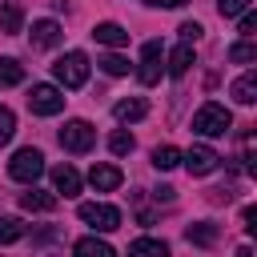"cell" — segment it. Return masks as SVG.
Masks as SVG:
<instances>
[{"mask_svg": "<svg viewBox=\"0 0 257 257\" xmlns=\"http://www.w3.org/2000/svg\"><path fill=\"white\" fill-rule=\"evenodd\" d=\"M92 145H96V128L88 120H68L60 128V149L64 153H88Z\"/></svg>", "mask_w": 257, "mask_h": 257, "instance_id": "obj_5", "label": "cell"}, {"mask_svg": "<svg viewBox=\"0 0 257 257\" xmlns=\"http://www.w3.org/2000/svg\"><path fill=\"white\" fill-rule=\"evenodd\" d=\"M108 149H112V157H128V153L137 149V141H133V133H124V128H116V133L108 137Z\"/></svg>", "mask_w": 257, "mask_h": 257, "instance_id": "obj_25", "label": "cell"}, {"mask_svg": "<svg viewBox=\"0 0 257 257\" xmlns=\"http://www.w3.org/2000/svg\"><path fill=\"white\" fill-rule=\"evenodd\" d=\"M28 108H32L36 116H56V112L64 108V92H60L56 84H32V92H28Z\"/></svg>", "mask_w": 257, "mask_h": 257, "instance_id": "obj_6", "label": "cell"}, {"mask_svg": "<svg viewBox=\"0 0 257 257\" xmlns=\"http://www.w3.org/2000/svg\"><path fill=\"white\" fill-rule=\"evenodd\" d=\"M12 133H16V116H12V108H4V104H0V145H8V141H12Z\"/></svg>", "mask_w": 257, "mask_h": 257, "instance_id": "obj_28", "label": "cell"}, {"mask_svg": "<svg viewBox=\"0 0 257 257\" xmlns=\"http://www.w3.org/2000/svg\"><path fill=\"white\" fill-rule=\"evenodd\" d=\"M120 181H124V173L116 165H92L88 169V185L96 193H112V189H120Z\"/></svg>", "mask_w": 257, "mask_h": 257, "instance_id": "obj_9", "label": "cell"}, {"mask_svg": "<svg viewBox=\"0 0 257 257\" xmlns=\"http://www.w3.org/2000/svg\"><path fill=\"white\" fill-rule=\"evenodd\" d=\"M181 161H185L189 177H209V173H217V165H221V157H217L209 145H193L189 153H181Z\"/></svg>", "mask_w": 257, "mask_h": 257, "instance_id": "obj_7", "label": "cell"}, {"mask_svg": "<svg viewBox=\"0 0 257 257\" xmlns=\"http://www.w3.org/2000/svg\"><path fill=\"white\" fill-rule=\"evenodd\" d=\"M76 217L92 229V233H112L116 225H120V209H112V205H100V201H84L80 209H76Z\"/></svg>", "mask_w": 257, "mask_h": 257, "instance_id": "obj_4", "label": "cell"}, {"mask_svg": "<svg viewBox=\"0 0 257 257\" xmlns=\"http://www.w3.org/2000/svg\"><path fill=\"white\" fill-rule=\"evenodd\" d=\"M52 189L64 193V197H76V193H80V173H76L72 165H56V169H52Z\"/></svg>", "mask_w": 257, "mask_h": 257, "instance_id": "obj_13", "label": "cell"}, {"mask_svg": "<svg viewBox=\"0 0 257 257\" xmlns=\"http://www.w3.org/2000/svg\"><path fill=\"white\" fill-rule=\"evenodd\" d=\"M161 72H165V64H161V40H149V44L141 48L137 80H141V84H157V80H161Z\"/></svg>", "mask_w": 257, "mask_h": 257, "instance_id": "obj_8", "label": "cell"}, {"mask_svg": "<svg viewBox=\"0 0 257 257\" xmlns=\"http://www.w3.org/2000/svg\"><path fill=\"white\" fill-rule=\"evenodd\" d=\"M165 68H169V76H185V72L193 68V44L181 40V44L169 52V64H165Z\"/></svg>", "mask_w": 257, "mask_h": 257, "instance_id": "obj_14", "label": "cell"}, {"mask_svg": "<svg viewBox=\"0 0 257 257\" xmlns=\"http://www.w3.org/2000/svg\"><path fill=\"white\" fill-rule=\"evenodd\" d=\"M145 4H153V8H185L189 0H145Z\"/></svg>", "mask_w": 257, "mask_h": 257, "instance_id": "obj_33", "label": "cell"}, {"mask_svg": "<svg viewBox=\"0 0 257 257\" xmlns=\"http://www.w3.org/2000/svg\"><path fill=\"white\" fill-rule=\"evenodd\" d=\"M145 112H149V104H145L141 96H128V100H116V104H112V116H116L120 124H128V120H141Z\"/></svg>", "mask_w": 257, "mask_h": 257, "instance_id": "obj_15", "label": "cell"}, {"mask_svg": "<svg viewBox=\"0 0 257 257\" xmlns=\"http://www.w3.org/2000/svg\"><path fill=\"white\" fill-rule=\"evenodd\" d=\"M241 161H245V173H257V153H253V137H245V145H241Z\"/></svg>", "mask_w": 257, "mask_h": 257, "instance_id": "obj_30", "label": "cell"}, {"mask_svg": "<svg viewBox=\"0 0 257 257\" xmlns=\"http://www.w3.org/2000/svg\"><path fill=\"white\" fill-rule=\"evenodd\" d=\"M128 253H137V257H165V253H169V245H165V241H157V237H137V241L128 245Z\"/></svg>", "mask_w": 257, "mask_h": 257, "instance_id": "obj_22", "label": "cell"}, {"mask_svg": "<svg viewBox=\"0 0 257 257\" xmlns=\"http://www.w3.org/2000/svg\"><path fill=\"white\" fill-rule=\"evenodd\" d=\"M24 237V221L20 217H0V245H16Z\"/></svg>", "mask_w": 257, "mask_h": 257, "instance_id": "obj_23", "label": "cell"}, {"mask_svg": "<svg viewBox=\"0 0 257 257\" xmlns=\"http://www.w3.org/2000/svg\"><path fill=\"white\" fill-rule=\"evenodd\" d=\"M237 32H241V36H257V16H253L249 8L241 12V28H237Z\"/></svg>", "mask_w": 257, "mask_h": 257, "instance_id": "obj_31", "label": "cell"}, {"mask_svg": "<svg viewBox=\"0 0 257 257\" xmlns=\"http://www.w3.org/2000/svg\"><path fill=\"white\" fill-rule=\"evenodd\" d=\"M60 24L56 20H32V48H56L60 44Z\"/></svg>", "mask_w": 257, "mask_h": 257, "instance_id": "obj_10", "label": "cell"}, {"mask_svg": "<svg viewBox=\"0 0 257 257\" xmlns=\"http://www.w3.org/2000/svg\"><path fill=\"white\" fill-rule=\"evenodd\" d=\"M217 233H221V229H217L213 221H197V225H189V229H185V241H189V245H213V241H217Z\"/></svg>", "mask_w": 257, "mask_h": 257, "instance_id": "obj_18", "label": "cell"}, {"mask_svg": "<svg viewBox=\"0 0 257 257\" xmlns=\"http://www.w3.org/2000/svg\"><path fill=\"white\" fill-rule=\"evenodd\" d=\"M56 201H60L56 193H44V189H36V185H32L28 193H20V209H28V213H52Z\"/></svg>", "mask_w": 257, "mask_h": 257, "instance_id": "obj_12", "label": "cell"}, {"mask_svg": "<svg viewBox=\"0 0 257 257\" xmlns=\"http://www.w3.org/2000/svg\"><path fill=\"white\" fill-rule=\"evenodd\" d=\"M44 173V153L40 149H16L12 153V161H8V177L12 181H20V185H36V177Z\"/></svg>", "mask_w": 257, "mask_h": 257, "instance_id": "obj_2", "label": "cell"}, {"mask_svg": "<svg viewBox=\"0 0 257 257\" xmlns=\"http://www.w3.org/2000/svg\"><path fill=\"white\" fill-rule=\"evenodd\" d=\"M229 92H233V100H237V104H253V100H257V72H245V76H237Z\"/></svg>", "mask_w": 257, "mask_h": 257, "instance_id": "obj_17", "label": "cell"}, {"mask_svg": "<svg viewBox=\"0 0 257 257\" xmlns=\"http://www.w3.org/2000/svg\"><path fill=\"white\" fill-rule=\"evenodd\" d=\"M100 68H104L108 76H124V72H128V60H124L120 52H108V56L100 60Z\"/></svg>", "mask_w": 257, "mask_h": 257, "instance_id": "obj_26", "label": "cell"}, {"mask_svg": "<svg viewBox=\"0 0 257 257\" xmlns=\"http://www.w3.org/2000/svg\"><path fill=\"white\" fill-rule=\"evenodd\" d=\"M72 249H76L80 257H112V245H108L104 237H80Z\"/></svg>", "mask_w": 257, "mask_h": 257, "instance_id": "obj_19", "label": "cell"}, {"mask_svg": "<svg viewBox=\"0 0 257 257\" xmlns=\"http://www.w3.org/2000/svg\"><path fill=\"white\" fill-rule=\"evenodd\" d=\"M177 32H181V40H189V44H197V40H201V32H205V28H201V24H197V20H185V24H181V28H177Z\"/></svg>", "mask_w": 257, "mask_h": 257, "instance_id": "obj_29", "label": "cell"}, {"mask_svg": "<svg viewBox=\"0 0 257 257\" xmlns=\"http://www.w3.org/2000/svg\"><path fill=\"white\" fill-rule=\"evenodd\" d=\"M177 165H181V149H173V145H157V149H153V169L169 173V169H177Z\"/></svg>", "mask_w": 257, "mask_h": 257, "instance_id": "obj_21", "label": "cell"}, {"mask_svg": "<svg viewBox=\"0 0 257 257\" xmlns=\"http://www.w3.org/2000/svg\"><path fill=\"white\" fill-rule=\"evenodd\" d=\"M20 24H24V8H20L16 0H4V8H0V32L16 36V32H20Z\"/></svg>", "mask_w": 257, "mask_h": 257, "instance_id": "obj_16", "label": "cell"}, {"mask_svg": "<svg viewBox=\"0 0 257 257\" xmlns=\"http://www.w3.org/2000/svg\"><path fill=\"white\" fill-rule=\"evenodd\" d=\"M229 128H233V116H229V108L217 104V100H209V104H201V108L193 112V133H201V137H225Z\"/></svg>", "mask_w": 257, "mask_h": 257, "instance_id": "obj_1", "label": "cell"}, {"mask_svg": "<svg viewBox=\"0 0 257 257\" xmlns=\"http://www.w3.org/2000/svg\"><path fill=\"white\" fill-rule=\"evenodd\" d=\"M229 60L233 64H253L257 60V44H249V36L237 40V44H229Z\"/></svg>", "mask_w": 257, "mask_h": 257, "instance_id": "obj_24", "label": "cell"}, {"mask_svg": "<svg viewBox=\"0 0 257 257\" xmlns=\"http://www.w3.org/2000/svg\"><path fill=\"white\" fill-rule=\"evenodd\" d=\"M245 8H253V0H217V12L229 20V16H241Z\"/></svg>", "mask_w": 257, "mask_h": 257, "instance_id": "obj_27", "label": "cell"}, {"mask_svg": "<svg viewBox=\"0 0 257 257\" xmlns=\"http://www.w3.org/2000/svg\"><path fill=\"white\" fill-rule=\"evenodd\" d=\"M241 225H245V233H257V209H253V205L241 209Z\"/></svg>", "mask_w": 257, "mask_h": 257, "instance_id": "obj_32", "label": "cell"}, {"mask_svg": "<svg viewBox=\"0 0 257 257\" xmlns=\"http://www.w3.org/2000/svg\"><path fill=\"white\" fill-rule=\"evenodd\" d=\"M52 76H56L64 88H80V84L88 80V56H84V52H76V48H72V52H64V56L52 64Z\"/></svg>", "mask_w": 257, "mask_h": 257, "instance_id": "obj_3", "label": "cell"}, {"mask_svg": "<svg viewBox=\"0 0 257 257\" xmlns=\"http://www.w3.org/2000/svg\"><path fill=\"white\" fill-rule=\"evenodd\" d=\"M24 80V64L16 56H0V88H12Z\"/></svg>", "mask_w": 257, "mask_h": 257, "instance_id": "obj_20", "label": "cell"}, {"mask_svg": "<svg viewBox=\"0 0 257 257\" xmlns=\"http://www.w3.org/2000/svg\"><path fill=\"white\" fill-rule=\"evenodd\" d=\"M92 40L104 44V48H120V44H128V32H124L116 20H100V24L92 28Z\"/></svg>", "mask_w": 257, "mask_h": 257, "instance_id": "obj_11", "label": "cell"}]
</instances>
